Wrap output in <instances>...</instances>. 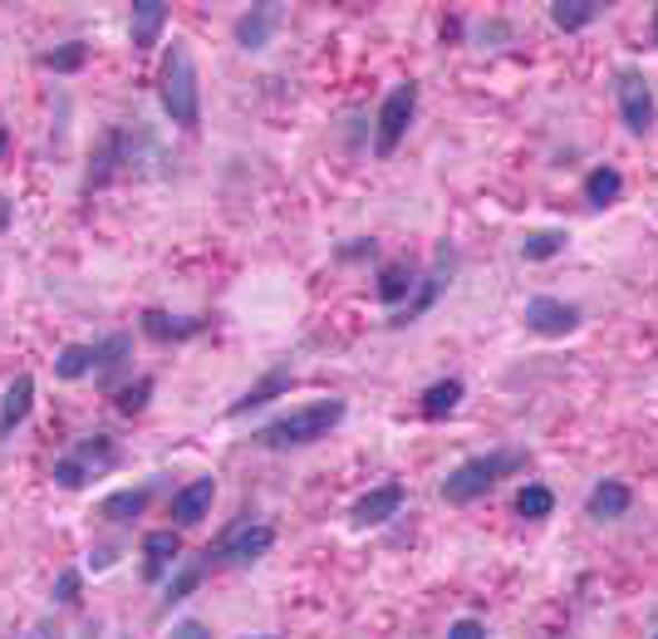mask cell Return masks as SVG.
Instances as JSON below:
<instances>
[{
	"mask_svg": "<svg viewBox=\"0 0 658 639\" xmlns=\"http://www.w3.org/2000/svg\"><path fill=\"white\" fill-rule=\"evenodd\" d=\"M413 286H418V271H413L409 262H389L384 271H379V281H374V295H379L384 305H393V311H399V305L413 295Z\"/></svg>",
	"mask_w": 658,
	"mask_h": 639,
	"instance_id": "24",
	"label": "cell"
},
{
	"mask_svg": "<svg viewBox=\"0 0 658 639\" xmlns=\"http://www.w3.org/2000/svg\"><path fill=\"white\" fill-rule=\"evenodd\" d=\"M413 118H418V85L403 79V85H393L384 94V104H379V118H374V153L379 158H393V153H399V144L413 128Z\"/></svg>",
	"mask_w": 658,
	"mask_h": 639,
	"instance_id": "6",
	"label": "cell"
},
{
	"mask_svg": "<svg viewBox=\"0 0 658 639\" xmlns=\"http://www.w3.org/2000/svg\"><path fill=\"white\" fill-rule=\"evenodd\" d=\"M114 556H118L114 547H94V551H89V571H94V576H99V571H109V566H114Z\"/></svg>",
	"mask_w": 658,
	"mask_h": 639,
	"instance_id": "37",
	"label": "cell"
},
{
	"mask_svg": "<svg viewBox=\"0 0 658 639\" xmlns=\"http://www.w3.org/2000/svg\"><path fill=\"white\" fill-rule=\"evenodd\" d=\"M153 492H158V482H138V488H118V492L104 497L99 517H104V522H138V517L148 512Z\"/></svg>",
	"mask_w": 658,
	"mask_h": 639,
	"instance_id": "20",
	"label": "cell"
},
{
	"mask_svg": "<svg viewBox=\"0 0 658 639\" xmlns=\"http://www.w3.org/2000/svg\"><path fill=\"white\" fill-rule=\"evenodd\" d=\"M148 399H153V374H138L128 389H114V409L124 413V419H134V413L148 409Z\"/></svg>",
	"mask_w": 658,
	"mask_h": 639,
	"instance_id": "30",
	"label": "cell"
},
{
	"mask_svg": "<svg viewBox=\"0 0 658 639\" xmlns=\"http://www.w3.org/2000/svg\"><path fill=\"white\" fill-rule=\"evenodd\" d=\"M94 635H99V625H89V630H84V639H94Z\"/></svg>",
	"mask_w": 658,
	"mask_h": 639,
	"instance_id": "42",
	"label": "cell"
},
{
	"mask_svg": "<svg viewBox=\"0 0 658 639\" xmlns=\"http://www.w3.org/2000/svg\"><path fill=\"white\" fill-rule=\"evenodd\" d=\"M619 197H625V173L609 168V163L590 168V177H585V207H590V212H605V207H615Z\"/></svg>",
	"mask_w": 658,
	"mask_h": 639,
	"instance_id": "21",
	"label": "cell"
},
{
	"mask_svg": "<svg viewBox=\"0 0 658 639\" xmlns=\"http://www.w3.org/2000/svg\"><path fill=\"white\" fill-rule=\"evenodd\" d=\"M462 399H467V384L458 374H448V379H438V384H428L423 394H418V413H423L428 423H442L462 409Z\"/></svg>",
	"mask_w": 658,
	"mask_h": 639,
	"instance_id": "16",
	"label": "cell"
},
{
	"mask_svg": "<svg viewBox=\"0 0 658 639\" xmlns=\"http://www.w3.org/2000/svg\"><path fill=\"white\" fill-rule=\"evenodd\" d=\"M158 104L173 118V128H183V134H197L202 128V75H197V59L187 40L167 45L163 69H158Z\"/></svg>",
	"mask_w": 658,
	"mask_h": 639,
	"instance_id": "3",
	"label": "cell"
},
{
	"mask_svg": "<svg viewBox=\"0 0 658 639\" xmlns=\"http://www.w3.org/2000/svg\"><path fill=\"white\" fill-rule=\"evenodd\" d=\"M69 458L89 468V478H94V472L118 468V448H114L109 433H89V438H79V443H69Z\"/></svg>",
	"mask_w": 658,
	"mask_h": 639,
	"instance_id": "23",
	"label": "cell"
},
{
	"mask_svg": "<svg viewBox=\"0 0 658 639\" xmlns=\"http://www.w3.org/2000/svg\"><path fill=\"white\" fill-rule=\"evenodd\" d=\"M40 65L50 69V75H79V69L89 65V45H84V40H65V45H55L50 55H40Z\"/></svg>",
	"mask_w": 658,
	"mask_h": 639,
	"instance_id": "28",
	"label": "cell"
},
{
	"mask_svg": "<svg viewBox=\"0 0 658 639\" xmlns=\"http://www.w3.org/2000/svg\"><path fill=\"white\" fill-rule=\"evenodd\" d=\"M458 35H462V20L448 16V20H442V40H458Z\"/></svg>",
	"mask_w": 658,
	"mask_h": 639,
	"instance_id": "39",
	"label": "cell"
},
{
	"mask_svg": "<svg viewBox=\"0 0 658 639\" xmlns=\"http://www.w3.org/2000/svg\"><path fill=\"white\" fill-rule=\"evenodd\" d=\"M448 281H452V252L442 246V252H438V262H433V271H423V276H418V286H413V295L399 305V311L389 315V330H409V325H418V320H423V315L442 301Z\"/></svg>",
	"mask_w": 658,
	"mask_h": 639,
	"instance_id": "7",
	"label": "cell"
},
{
	"mask_svg": "<svg viewBox=\"0 0 658 639\" xmlns=\"http://www.w3.org/2000/svg\"><path fill=\"white\" fill-rule=\"evenodd\" d=\"M526 463H531L526 448H487V453H477V458H462V463L442 478L438 492L448 507H472V502H482L487 492H497V482L526 472Z\"/></svg>",
	"mask_w": 658,
	"mask_h": 639,
	"instance_id": "2",
	"label": "cell"
},
{
	"mask_svg": "<svg viewBox=\"0 0 658 639\" xmlns=\"http://www.w3.org/2000/svg\"><path fill=\"white\" fill-rule=\"evenodd\" d=\"M556 512V492L546 488V482H526L517 492V517L521 522H546V517Z\"/></svg>",
	"mask_w": 658,
	"mask_h": 639,
	"instance_id": "27",
	"label": "cell"
},
{
	"mask_svg": "<svg viewBox=\"0 0 658 639\" xmlns=\"http://www.w3.org/2000/svg\"><path fill=\"white\" fill-rule=\"evenodd\" d=\"M448 639H487V625L467 615V620H452L448 625Z\"/></svg>",
	"mask_w": 658,
	"mask_h": 639,
	"instance_id": "35",
	"label": "cell"
},
{
	"mask_svg": "<svg viewBox=\"0 0 658 639\" xmlns=\"http://www.w3.org/2000/svg\"><path fill=\"white\" fill-rule=\"evenodd\" d=\"M654 45H658V6H654Z\"/></svg>",
	"mask_w": 658,
	"mask_h": 639,
	"instance_id": "41",
	"label": "cell"
},
{
	"mask_svg": "<svg viewBox=\"0 0 658 639\" xmlns=\"http://www.w3.org/2000/svg\"><path fill=\"white\" fill-rule=\"evenodd\" d=\"M10 222H16V203H10V197H0V236L10 232Z\"/></svg>",
	"mask_w": 658,
	"mask_h": 639,
	"instance_id": "38",
	"label": "cell"
},
{
	"mask_svg": "<svg viewBox=\"0 0 658 639\" xmlns=\"http://www.w3.org/2000/svg\"><path fill=\"white\" fill-rule=\"evenodd\" d=\"M212 502H217V482H212V478L187 482L183 492H173V522H177V527H197V522H207Z\"/></svg>",
	"mask_w": 658,
	"mask_h": 639,
	"instance_id": "17",
	"label": "cell"
},
{
	"mask_svg": "<svg viewBox=\"0 0 658 639\" xmlns=\"http://www.w3.org/2000/svg\"><path fill=\"white\" fill-rule=\"evenodd\" d=\"M30 409H35V374H16L6 384V394H0V438L16 433L30 419Z\"/></svg>",
	"mask_w": 658,
	"mask_h": 639,
	"instance_id": "18",
	"label": "cell"
},
{
	"mask_svg": "<svg viewBox=\"0 0 658 639\" xmlns=\"http://www.w3.org/2000/svg\"><path fill=\"white\" fill-rule=\"evenodd\" d=\"M55 482H59V488H65V492H79L84 488V482H94L89 478V468H84V463H75V458H59V463H55Z\"/></svg>",
	"mask_w": 658,
	"mask_h": 639,
	"instance_id": "32",
	"label": "cell"
},
{
	"mask_svg": "<svg viewBox=\"0 0 658 639\" xmlns=\"http://www.w3.org/2000/svg\"><path fill=\"white\" fill-rule=\"evenodd\" d=\"M173 639H212V625H202V620H177V625H173Z\"/></svg>",
	"mask_w": 658,
	"mask_h": 639,
	"instance_id": "36",
	"label": "cell"
},
{
	"mask_svg": "<svg viewBox=\"0 0 658 639\" xmlns=\"http://www.w3.org/2000/svg\"><path fill=\"white\" fill-rule=\"evenodd\" d=\"M344 413H350V404H344V399H315V404H301V409L281 413V419H271L266 429L256 433V443L271 448V453L310 448V443H320V438H330L334 429H340Z\"/></svg>",
	"mask_w": 658,
	"mask_h": 639,
	"instance_id": "4",
	"label": "cell"
},
{
	"mask_svg": "<svg viewBox=\"0 0 658 639\" xmlns=\"http://www.w3.org/2000/svg\"><path fill=\"white\" fill-rule=\"evenodd\" d=\"M275 547V527L271 522H256V517H236L232 527L222 531L217 541L207 547V556L202 561L207 566H251V561H261Z\"/></svg>",
	"mask_w": 658,
	"mask_h": 639,
	"instance_id": "5",
	"label": "cell"
},
{
	"mask_svg": "<svg viewBox=\"0 0 658 639\" xmlns=\"http://www.w3.org/2000/svg\"><path fill=\"white\" fill-rule=\"evenodd\" d=\"M275 30H281V6H251L236 16V50H246V55H256V50H266V45L275 40Z\"/></svg>",
	"mask_w": 658,
	"mask_h": 639,
	"instance_id": "12",
	"label": "cell"
},
{
	"mask_svg": "<svg viewBox=\"0 0 658 639\" xmlns=\"http://www.w3.org/2000/svg\"><path fill=\"white\" fill-rule=\"evenodd\" d=\"M580 320H585L580 305L560 301V295H531V301H526V311H521V325L531 330V335H541V340H566V335H576Z\"/></svg>",
	"mask_w": 658,
	"mask_h": 639,
	"instance_id": "9",
	"label": "cell"
},
{
	"mask_svg": "<svg viewBox=\"0 0 658 639\" xmlns=\"http://www.w3.org/2000/svg\"><path fill=\"white\" fill-rule=\"evenodd\" d=\"M94 374V345H65L55 354V379H65V384H75V379Z\"/></svg>",
	"mask_w": 658,
	"mask_h": 639,
	"instance_id": "29",
	"label": "cell"
},
{
	"mask_svg": "<svg viewBox=\"0 0 658 639\" xmlns=\"http://www.w3.org/2000/svg\"><path fill=\"white\" fill-rule=\"evenodd\" d=\"M79 590H84V576L79 571H59L50 600H55V606H79Z\"/></svg>",
	"mask_w": 658,
	"mask_h": 639,
	"instance_id": "33",
	"label": "cell"
},
{
	"mask_svg": "<svg viewBox=\"0 0 658 639\" xmlns=\"http://www.w3.org/2000/svg\"><path fill=\"white\" fill-rule=\"evenodd\" d=\"M202 581H207V561H187L183 571H177L173 581H167L163 600H167V606H177V600H187V596H193V590H197Z\"/></svg>",
	"mask_w": 658,
	"mask_h": 639,
	"instance_id": "31",
	"label": "cell"
},
{
	"mask_svg": "<svg viewBox=\"0 0 658 639\" xmlns=\"http://www.w3.org/2000/svg\"><path fill=\"white\" fill-rule=\"evenodd\" d=\"M291 384H295L291 364H275V370H266V374L256 379V384L246 389L242 399H236L232 409H226V419H242V413H251V409H266V404H275L281 394H291Z\"/></svg>",
	"mask_w": 658,
	"mask_h": 639,
	"instance_id": "15",
	"label": "cell"
},
{
	"mask_svg": "<svg viewBox=\"0 0 658 639\" xmlns=\"http://www.w3.org/2000/svg\"><path fill=\"white\" fill-rule=\"evenodd\" d=\"M128 354H134V335H128V330H114V335L94 340V374L109 384V379L128 364Z\"/></svg>",
	"mask_w": 658,
	"mask_h": 639,
	"instance_id": "22",
	"label": "cell"
},
{
	"mask_svg": "<svg viewBox=\"0 0 658 639\" xmlns=\"http://www.w3.org/2000/svg\"><path fill=\"white\" fill-rule=\"evenodd\" d=\"M403 502H409V488L403 482H384V488H369L359 497L350 517H354V527H384L403 512Z\"/></svg>",
	"mask_w": 658,
	"mask_h": 639,
	"instance_id": "11",
	"label": "cell"
},
{
	"mask_svg": "<svg viewBox=\"0 0 658 639\" xmlns=\"http://www.w3.org/2000/svg\"><path fill=\"white\" fill-rule=\"evenodd\" d=\"M6 148H10V134H6V128H0V158H6Z\"/></svg>",
	"mask_w": 658,
	"mask_h": 639,
	"instance_id": "40",
	"label": "cell"
},
{
	"mask_svg": "<svg viewBox=\"0 0 658 639\" xmlns=\"http://www.w3.org/2000/svg\"><path fill=\"white\" fill-rule=\"evenodd\" d=\"M212 320L207 315H173V311H158V305H148V311L138 315V330L148 340H158V345H183V340H197L207 335Z\"/></svg>",
	"mask_w": 658,
	"mask_h": 639,
	"instance_id": "10",
	"label": "cell"
},
{
	"mask_svg": "<svg viewBox=\"0 0 658 639\" xmlns=\"http://www.w3.org/2000/svg\"><path fill=\"white\" fill-rule=\"evenodd\" d=\"M615 99H619V118H625L629 134L634 138L649 134L658 109H654V89H649V79H644V69H634V65L619 69L615 75Z\"/></svg>",
	"mask_w": 658,
	"mask_h": 639,
	"instance_id": "8",
	"label": "cell"
},
{
	"mask_svg": "<svg viewBox=\"0 0 658 639\" xmlns=\"http://www.w3.org/2000/svg\"><path fill=\"white\" fill-rule=\"evenodd\" d=\"M177 556H183V537H177V531H148V537H143V581L158 586Z\"/></svg>",
	"mask_w": 658,
	"mask_h": 639,
	"instance_id": "19",
	"label": "cell"
},
{
	"mask_svg": "<svg viewBox=\"0 0 658 639\" xmlns=\"http://www.w3.org/2000/svg\"><path fill=\"white\" fill-rule=\"evenodd\" d=\"M570 246V232L566 227H546V232H526V242H521V262H531V266H541V262H556L560 252Z\"/></svg>",
	"mask_w": 658,
	"mask_h": 639,
	"instance_id": "26",
	"label": "cell"
},
{
	"mask_svg": "<svg viewBox=\"0 0 658 639\" xmlns=\"http://www.w3.org/2000/svg\"><path fill=\"white\" fill-rule=\"evenodd\" d=\"M600 0H556L550 6V26L556 30H566V35H576V30H585V26H595L600 20Z\"/></svg>",
	"mask_w": 658,
	"mask_h": 639,
	"instance_id": "25",
	"label": "cell"
},
{
	"mask_svg": "<svg viewBox=\"0 0 658 639\" xmlns=\"http://www.w3.org/2000/svg\"><path fill=\"white\" fill-rule=\"evenodd\" d=\"M261 639H275V635H261Z\"/></svg>",
	"mask_w": 658,
	"mask_h": 639,
	"instance_id": "43",
	"label": "cell"
},
{
	"mask_svg": "<svg viewBox=\"0 0 658 639\" xmlns=\"http://www.w3.org/2000/svg\"><path fill=\"white\" fill-rule=\"evenodd\" d=\"M167 0H134V10H128V35H134V50L138 55H153L167 30Z\"/></svg>",
	"mask_w": 658,
	"mask_h": 639,
	"instance_id": "13",
	"label": "cell"
},
{
	"mask_svg": "<svg viewBox=\"0 0 658 639\" xmlns=\"http://www.w3.org/2000/svg\"><path fill=\"white\" fill-rule=\"evenodd\" d=\"M654 639H658V635H654Z\"/></svg>",
	"mask_w": 658,
	"mask_h": 639,
	"instance_id": "44",
	"label": "cell"
},
{
	"mask_svg": "<svg viewBox=\"0 0 658 639\" xmlns=\"http://www.w3.org/2000/svg\"><path fill=\"white\" fill-rule=\"evenodd\" d=\"M374 256H379V242L374 236H359V242H344L334 252V262H374Z\"/></svg>",
	"mask_w": 658,
	"mask_h": 639,
	"instance_id": "34",
	"label": "cell"
},
{
	"mask_svg": "<svg viewBox=\"0 0 658 639\" xmlns=\"http://www.w3.org/2000/svg\"><path fill=\"white\" fill-rule=\"evenodd\" d=\"M629 507H634V488L619 478L595 482L590 497H585V517L590 522H619V517H629Z\"/></svg>",
	"mask_w": 658,
	"mask_h": 639,
	"instance_id": "14",
	"label": "cell"
},
{
	"mask_svg": "<svg viewBox=\"0 0 658 639\" xmlns=\"http://www.w3.org/2000/svg\"><path fill=\"white\" fill-rule=\"evenodd\" d=\"M148 163H163V148H158V138L148 134V124H134V128L109 124L89 153L84 193H99V187H109L118 173H138V168H148Z\"/></svg>",
	"mask_w": 658,
	"mask_h": 639,
	"instance_id": "1",
	"label": "cell"
}]
</instances>
